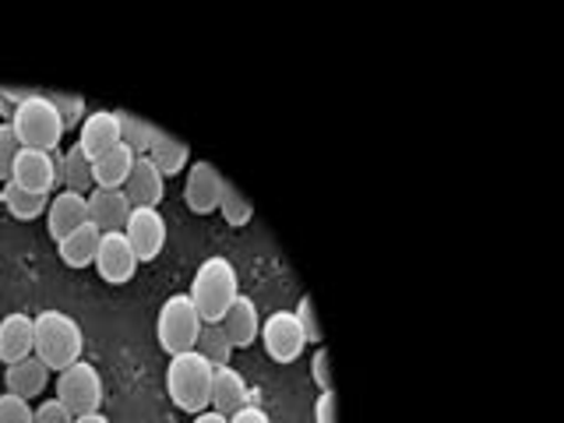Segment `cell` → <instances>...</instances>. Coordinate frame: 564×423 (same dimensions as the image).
<instances>
[{
	"label": "cell",
	"mask_w": 564,
	"mask_h": 423,
	"mask_svg": "<svg viewBox=\"0 0 564 423\" xmlns=\"http://www.w3.org/2000/svg\"><path fill=\"white\" fill-rule=\"evenodd\" d=\"M212 378H216V367H212L198 349L173 352L166 367V392L176 410L194 413V416L212 410Z\"/></svg>",
	"instance_id": "1"
},
{
	"label": "cell",
	"mask_w": 564,
	"mask_h": 423,
	"mask_svg": "<svg viewBox=\"0 0 564 423\" xmlns=\"http://www.w3.org/2000/svg\"><path fill=\"white\" fill-rule=\"evenodd\" d=\"M194 307H198L202 322H223L226 307L234 304L240 296V275H237V264L223 258V254H212L198 264L191 282V293Z\"/></svg>",
	"instance_id": "2"
},
{
	"label": "cell",
	"mask_w": 564,
	"mask_h": 423,
	"mask_svg": "<svg viewBox=\"0 0 564 423\" xmlns=\"http://www.w3.org/2000/svg\"><path fill=\"white\" fill-rule=\"evenodd\" d=\"M35 322V357H40L50 370H61L78 364L85 352V332L70 314L64 311H40Z\"/></svg>",
	"instance_id": "3"
},
{
	"label": "cell",
	"mask_w": 564,
	"mask_h": 423,
	"mask_svg": "<svg viewBox=\"0 0 564 423\" xmlns=\"http://www.w3.org/2000/svg\"><path fill=\"white\" fill-rule=\"evenodd\" d=\"M11 128L22 141V149H43V152H61L64 138V120L57 113V106L50 102L46 93H35L25 99L11 117Z\"/></svg>",
	"instance_id": "4"
},
{
	"label": "cell",
	"mask_w": 564,
	"mask_h": 423,
	"mask_svg": "<svg viewBox=\"0 0 564 423\" xmlns=\"http://www.w3.org/2000/svg\"><path fill=\"white\" fill-rule=\"evenodd\" d=\"M202 314L194 307V300L187 293H176L170 296L163 311L155 317V335H159V346H163L170 357L173 352H187L198 343V332H202Z\"/></svg>",
	"instance_id": "5"
},
{
	"label": "cell",
	"mask_w": 564,
	"mask_h": 423,
	"mask_svg": "<svg viewBox=\"0 0 564 423\" xmlns=\"http://www.w3.org/2000/svg\"><path fill=\"white\" fill-rule=\"evenodd\" d=\"M57 399L75 416L99 413V405H102V378H99V370L88 360H78V364L64 367L61 375H57Z\"/></svg>",
	"instance_id": "6"
},
{
	"label": "cell",
	"mask_w": 564,
	"mask_h": 423,
	"mask_svg": "<svg viewBox=\"0 0 564 423\" xmlns=\"http://www.w3.org/2000/svg\"><path fill=\"white\" fill-rule=\"evenodd\" d=\"M61 159L64 152H43V149H22L14 159L11 181L35 194H53L61 184Z\"/></svg>",
	"instance_id": "7"
},
{
	"label": "cell",
	"mask_w": 564,
	"mask_h": 423,
	"mask_svg": "<svg viewBox=\"0 0 564 423\" xmlns=\"http://www.w3.org/2000/svg\"><path fill=\"white\" fill-rule=\"evenodd\" d=\"M261 343H264V352H269L275 364H293L300 352L307 349L304 328H300L293 311H275V314L264 317V322H261Z\"/></svg>",
	"instance_id": "8"
},
{
	"label": "cell",
	"mask_w": 564,
	"mask_h": 423,
	"mask_svg": "<svg viewBox=\"0 0 564 423\" xmlns=\"http://www.w3.org/2000/svg\"><path fill=\"white\" fill-rule=\"evenodd\" d=\"M223 187H226V176L216 166H212L208 159H198V163L187 166L184 202H187L191 212H198V216H208V212H219Z\"/></svg>",
	"instance_id": "9"
},
{
	"label": "cell",
	"mask_w": 564,
	"mask_h": 423,
	"mask_svg": "<svg viewBox=\"0 0 564 423\" xmlns=\"http://www.w3.org/2000/svg\"><path fill=\"white\" fill-rule=\"evenodd\" d=\"M138 254L131 240L120 234H102L99 240V251H96V269L102 275V282H110V286H123V282H131L134 272H138Z\"/></svg>",
	"instance_id": "10"
},
{
	"label": "cell",
	"mask_w": 564,
	"mask_h": 423,
	"mask_svg": "<svg viewBox=\"0 0 564 423\" xmlns=\"http://www.w3.org/2000/svg\"><path fill=\"white\" fill-rule=\"evenodd\" d=\"M123 237L131 240L138 261H155L166 247V219L159 208H134L128 226H123Z\"/></svg>",
	"instance_id": "11"
},
{
	"label": "cell",
	"mask_w": 564,
	"mask_h": 423,
	"mask_svg": "<svg viewBox=\"0 0 564 423\" xmlns=\"http://www.w3.org/2000/svg\"><path fill=\"white\" fill-rule=\"evenodd\" d=\"M131 198L123 187H93L88 191V223L99 226L102 234H120L131 219Z\"/></svg>",
	"instance_id": "12"
},
{
	"label": "cell",
	"mask_w": 564,
	"mask_h": 423,
	"mask_svg": "<svg viewBox=\"0 0 564 423\" xmlns=\"http://www.w3.org/2000/svg\"><path fill=\"white\" fill-rule=\"evenodd\" d=\"M243 405H261L258 388H247L240 370L216 367V378H212V410L223 416H234Z\"/></svg>",
	"instance_id": "13"
},
{
	"label": "cell",
	"mask_w": 564,
	"mask_h": 423,
	"mask_svg": "<svg viewBox=\"0 0 564 423\" xmlns=\"http://www.w3.org/2000/svg\"><path fill=\"white\" fill-rule=\"evenodd\" d=\"M88 223V194H78V191H67L61 187L57 194L50 198V208H46V229L53 240H64L67 234H75L78 226Z\"/></svg>",
	"instance_id": "14"
},
{
	"label": "cell",
	"mask_w": 564,
	"mask_h": 423,
	"mask_svg": "<svg viewBox=\"0 0 564 423\" xmlns=\"http://www.w3.org/2000/svg\"><path fill=\"white\" fill-rule=\"evenodd\" d=\"M35 352V322L22 311L0 317V364H18Z\"/></svg>",
	"instance_id": "15"
},
{
	"label": "cell",
	"mask_w": 564,
	"mask_h": 423,
	"mask_svg": "<svg viewBox=\"0 0 564 423\" xmlns=\"http://www.w3.org/2000/svg\"><path fill=\"white\" fill-rule=\"evenodd\" d=\"M78 145L85 149L88 159H99L102 152H110L120 145V117L117 110H96L82 120L78 128Z\"/></svg>",
	"instance_id": "16"
},
{
	"label": "cell",
	"mask_w": 564,
	"mask_h": 423,
	"mask_svg": "<svg viewBox=\"0 0 564 423\" xmlns=\"http://www.w3.org/2000/svg\"><path fill=\"white\" fill-rule=\"evenodd\" d=\"M163 191H166V176L155 170V163L149 155H138L128 184H123V194L131 198L134 208H159L163 202Z\"/></svg>",
	"instance_id": "17"
},
{
	"label": "cell",
	"mask_w": 564,
	"mask_h": 423,
	"mask_svg": "<svg viewBox=\"0 0 564 423\" xmlns=\"http://www.w3.org/2000/svg\"><path fill=\"white\" fill-rule=\"evenodd\" d=\"M229 335V343H234V349H247L254 346V339L261 335V314H258V304L251 296H237L234 304L226 307L223 322H219Z\"/></svg>",
	"instance_id": "18"
},
{
	"label": "cell",
	"mask_w": 564,
	"mask_h": 423,
	"mask_svg": "<svg viewBox=\"0 0 564 423\" xmlns=\"http://www.w3.org/2000/svg\"><path fill=\"white\" fill-rule=\"evenodd\" d=\"M4 381H8V392L22 395V399H35V395H43V392H46V384H50V367L32 352V357H25V360L8 364Z\"/></svg>",
	"instance_id": "19"
},
{
	"label": "cell",
	"mask_w": 564,
	"mask_h": 423,
	"mask_svg": "<svg viewBox=\"0 0 564 423\" xmlns=\"http://www.w3.org/2000/svg\"><path fill=\"white\" fill-rule=\"evenodd\" d=\"M99 240H102V229L85 223L78 226L75 234H67L57 251H61V261L67 264V269H85V264H96V251H99Z\"/></svg>",
	"instance_id": "20"
},
{
	"label": "cell",
	"mask_w": 564,
	"mask_h": 423,
	"mask_svg": "<svg viewBox=\"0 0 564 423\" xmlns=\"http://www.w3.org/2000/svg\"><path fill=\"white\" fill-rule=\"evenodd\" d=\"M134 149H128L120 141L117 149L110 152H102L99 159H93V181L96 187H123L128 184V176H131V166H134Z\"/></svg>",
	"instance_id": "21"
},
{
	"label": "cell",
	"mask_w": 564,
	"mask_h": 423,
	"mask_svg": "<svg viewBox=\"0 0 564 423\" xmlns=\"http://www.w3.org/2000/svg\"><path fill=\"white\" fill-rule=\"evenodd\" d=\"M149 159L163 176H176V173H184L191 166V149L184 145L181 138L159 131V138L152 141V149H149Z\"/></svg>",
	"instance_id": "22"
},
{
	"label": "cell",
	"mask_w": 564,
	"mask_h": 423,
	"mask_svg": "<svg viewBox=\"0 0 564 423\" xmlns=\"http://www.w3.org/2000/svg\"><path fill=\"white\" fill-rule=\"evenodd\" d=\"M61 184L67 191H78V194H88L96 187L93 181V159L85 155L82 145H70L61 159Z\"/></svg>",
	"instance_id": "23"
},
{
	"label": "cell",
	"mask_w": 564,
	"mask_h": 423,
	"mask_svg": "<svg viewBox=\"0 0 564 423\" xmlns=\"http://www.w3.org/2000/svg\"><path fill=\"white\" fill-rule=\"evenodd\" d=\"M50 198L53 194H35V191H25V187H18L14 181L4 184V194H0V202H4V208L11 212L14 219H35V216H43V212L50 208Z\"/></svg>",
	"instance_id": "24"
},
{
	"label": "cell",
	"mask_w": 564,
	"mask_h": 423,
	"mask_svg": "<svg viewBox=\"0 0 564 423\" xmlns=\"http://www.w3.org/2000/svg\"><path fill=\"white\" fill-rule=\"evenodd\" d=\"M194 349H198L212 367H229V360H234V343H229V335H226V328L219 322H205L202 325Z\"/></svg>",
	"instance_id": "25"
},
{
	"label": "cell",
	"mask_w": 564,
	"mask_h": 423,
	"mask_svg": "<svg viewBox=\"0 0 564 423\" xmlns=\"http://www.w3.org/2000/svg\"><path fill=\"white\" fill-rule=\"evenodd\" d=\"M117 117H120V141H123V145L134 149V155H149L152 141L159 138V128H155V123L141 120V117H134V113H128V110H117Z\"/></svg>",
	"instance_id": "26"
},
{
	"label": "cell",
	"mask_w": 564,
	"mask_h": 423,
	"mask_svg": "<svg viewBox=\"0 0 564 423\" xmlns=\"http://www.w3.org/2000/svg\"><path fill=\"white\" fill-rule=\"evenodd\" d=\"M219 212H223V219H226V226H234V229H240V226H247L254 219V208L247 205V198L243 194L226 181V187H223V202H219Z\"/></svg>",
	"instance_id": "27"
},
{
	"label": "cell",
	"mask_w": 564,
	"mask_h": 423,
	"mask_svg": "<svg viewBox=\"0 0 564 423\" xmlns=\"http://www.w3.org/2000/svg\"><path fill=\"white\" fill-rule=\"evenodd\" d=\"M22 152V141H18L11 120H0V181H11V170H14V159Z\"/></svg>",
	"instance_id": "28"
},
{
	"label": "cell",
	"mask_w": 564,
	"mask_h": 423,
	"mask_svg": "<svg viewBox=\"0 0 564 423\" xmlns=\"http://www.w3.org/2000/svg\"><path fill=\"white\" fill-rule=\"evenodd\" d=\"M0 423H35V410L29 405V399L4 392L0 395Z\"/></svg>",
	"instance_id": "29"
},
{
	"label": "cell",
	"mask_w": 564,
	"mask_h": 423,
	"mask_svg": "<svg viewBox=\"0 0 564 423\" xmlns=\"http://www.w3.org/2000/svg\"><path fill=\"white\" fill-rule=\"evenodd\" d=\"M50 102L57 106V113L64 120V131L67 128H82V120H85V99L82 96H61V93H53Z\"/></svg>",
	"instance_id": "30"
},
{
	"label": "cell",
	"mask_w": 564,
	"mask_h": 423,
	"mask_svg": "<svg viewBox=\"0 0 564 423\" xmlns=\"http://www.w3.org/2000/svg\"><path fill=\"white\" fill-rule=\"evenodd\" d=\"M296 322L300 328H304V339L314 343V346H322V325H317V314H314V300L311 296H300V304H296Z\"/></svg>",
	"instance_id": "31"
},
{
	"label": "cell",
	"mask_w": 564,
	"mask_h": 423,
	"mask_svg": "<svg viewBox=\"0 0 564 423\" xmlns=\"http://www.w3.org/2000/svg\"><path fill=\"white\" fill-rule=\"evenodd\" d=\"M35 423H75V413H70L61 399H46L40 410H35Z\"/></svg>",
	"instance_id": "32"
},
{
	"label": "cell",
	"mask_w": 564,
	"mask_h": 423,
	"mask_svg": "<svg viewBox=\"0 0 564 423\" xmlns=\"http://www.w3.org/2000/svg\"><path fill=\"white\" fill-rule=\"evenodd\" d=\"M32 96H35V88H0V117L11 120L18 106H22L25 99H32Z\"/></svg>",
	"instance_id": "33"
},
{
	"label": "cell",
	"mask_w": 564,
	"mask_h": 423,
	"mask_svg": "<svg viewBox=\"0 0 564 423\" xmlns=\"http://www.w3.org/2000/svg\"><path fill=\"white\" fill-rule=\"evenodd\" d=\"M311 378H314L317 388H322V392H332V370H328V352H325V346H317V349H314Z\"/></svg>",
	"instance_id": "34"
},
{
	"label": "cell",
	"mask_w": 564,
	"mask_h": 423,
	"mask_svg": "<svg viewBox=\"0 0 564 423\" xmlns=\"http://www.w3.org/2000/svg\"><path fill=\"white\" fill-rule=\"evenodd\" d=\"M314 420L317 423H339V402H335V392H322L314 402Z\"/></svg>",
	"instance_id": "35"
},
{
	"label": "cell",
	"mask_w": 564,
	"mask_h": 423,
	"mask_svg": "<svg viewBox=\"0 0 564 423\" xmlns=\"http://www.w3.org/2000/svg\"><path fill=\"white\" fill-rule=\"evenodd\" d=\"M229 423H272V416L261 410V405H243V410H237L234 416H229Z\"/></svg>",
	"instance_id": "36"
},
{
	"label": "cell",
	"mask_w": 564,
	"mask_h": 423,
	"mask_svg": "<svg viewBox=\"0 0 564 423\" xmlns=\"http://www.w3.org/2000/svg\"><path fill=\"white\" fill-rule=\"evenodd\" d=\"M194 423H229V416H223V413H216V410H205V413L194 416Z\"/></svg>",
	"instance_id": "37"
},
{
	"label": "cell",
	"mask_w": 564,
	"mask_h": 423,
	"mask_svg": "<svg viewBox=\"0 0 564 423\" xmlns=\"http://www.w3.org/2000/svg\"><path fill=\"white\" fill-rule=\"evenodd\" d=\"M75 423H110L102 413H85V416H75Z\"/></svg>",
	"instance_id": "38"
}]
</instances>
